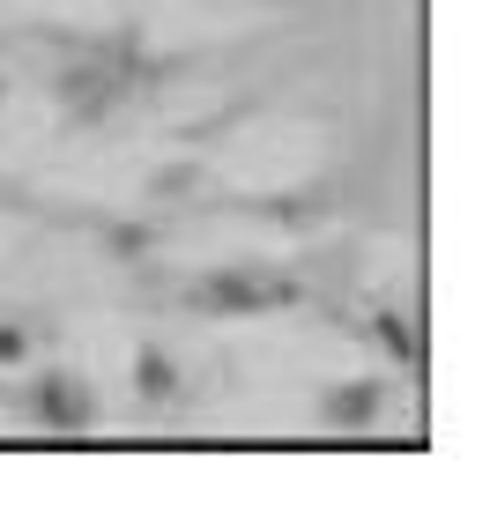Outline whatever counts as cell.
<instances>
[{
    "label": "cell",
    "instance_id": "obj_1",
    "mask_svg": "<svg viewBox=\"0 0 490 512\" xmlns=\"http://www.w3.org/2000/svg\"><path fill=\"white\" fill-rule=\"evenodd\" d=\"M372 401H379V394H372V386H364V394H357V386H349V394L335 401V416H372Z\"/></svg>",
    "mask_w": 490,
    "mask_h": 512
}]
</instances>
